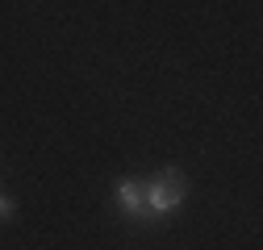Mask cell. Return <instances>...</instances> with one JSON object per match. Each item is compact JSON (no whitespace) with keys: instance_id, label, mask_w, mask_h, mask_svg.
Listing matches in <instances>:
<instances>
[{"instance_id":"cell-1","label":"cell","mask_w":263,"mask_h":250,"mask_svg":"<svg viewBox=\"0 0 263 250\" xmlns=\"http://www.w3.org/2000/svg\"><path fill=\"white\" fill-rule=\"evenodd\" d=\"M188 196V179L184 171L167 167V171H159L151 179H142V204H146V221H159V217H167L184 204Z\"/></svg>"},{"instance_id":"cell-2","label":"cell","mask_w":263,"mask_h":250,"mask_svg":"<svg viewBox=\"0 0 263 250\" xmlns=\"http://www.w3.org/2000/svg\"><path fill=\"white\" fill-rule=\"evenodd\" d=\"M113 204L129 221H146V204H142V179H117L113 187Z\"/></svg>"},{"instance_id":"cell-3","label":"cell","mask_w":263,"mask_h":250,"mask_svg":"<svg viewBox=\"0 0 263 250\" xmlns=\"http://www.w3.org/2000/svg\"><path fill=\"white\" fill-rule=\"evenodd\" d=\"M13 213H17V204H13V196H0V221H9Z\"/></svg>"}]
</instances>
